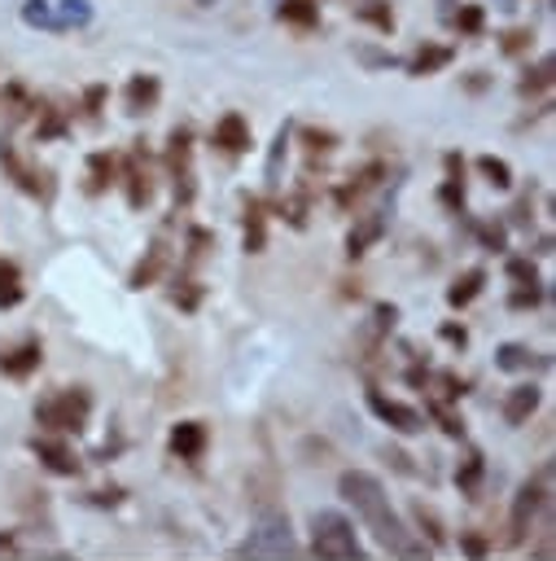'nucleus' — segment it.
I'll return each mask as SVG.
<instances>
[{
	"instance_id": "f257e3e1",
	"label": "nucleus",
	"mask_w": 556,
	"mask_h": 561,
	"mask_svg": "<svg viewBox=\"0 0 556 561\" xmlns=\"http://www.w3.org/2000/svg\"><path fill=\"white\" fill-rule=\"evenodd\" d=\"M337 495H341L346 504H355L359 522L372 530V539H377L385 552H394V557H429V548H425V543L403 526V517L394 513V504H390V495H385V486H381L377 473H368V469H346V473L337 478Z\"/></svg>"
},
{
	"instance_id": "f03ea898",
	"label": "nucleus",
	"mask_w": 556,
	"mask_h": 561,
	"mask_svg": "<svg viewBox=\"0 0 556 561\" xmlns=\"http://www.w3.org/2000/svg\"><path fill=\"white\" fill-rule=\"evenodd\" d=\"M311 552L320 561H359L363 557V543H359V530L350 517L333 513V508H320L311 517Z\"/></svg>"
},
{
	"instance_id": "7ed1b4c3",
	"label": "nucleus",
	"mask_w": 556,
	"mask_h": 561,
	"mask_svg": "<svg viewBox=\"0 0 556 561\" xmlns=\"http://www.w3.org/2000/svg\"><path fill=\"white\" fill-rule=\"evenodd\" d=\"M22 22L31 31H48V35H70L92 26V0H22Z\"/></svg>"
},
{
	"instance_id": "20e7f679",
	"label": "nucleus",
	"mask_w": 556,
	"mask_h": 561,
	"mask_svg": "<svg viewBox=\"0 0 556 561\" xmlns=\"http://www.w3.org/2000/svg\"><path fill=\"white\" fill-rule=\"evenodd\" d=\"M88 412H92V394H88V386H70V390H57L53 399H39L35 403V421H39V430H48V434H83V425H88Z\"/></svg>"
},
{
	"instance_id": "39448f33",
	"label": "nucleus",
	"mask_w": 556,
	"mask_h": 561,
	"mask_svg": "<svg viewBox=\"0 0 556 561\" xmlns=\"http://www.w3.org/2000/svg\"><path fill=\"white\" fill-rule=\"evenodd\" d=\"M0 167H4V180H13V188L18 193H26V197H35V202H53V193H57V180H53V171L48 167H35V162H26L22 153H18V145H9L4 136H0Z\"/></svg>"
},
{
	"instance_id": "423d86ee",
	"label": "nucleus",
	"mask_w": 556,
	"mask_h": 561,
	"mask_svg": "<svg viewBox=\"0 0 556 561\" xmlns=\"http://www.w3.org/2000/svg\"><path fill=\"white\" fill-rule=\"evenodd\" d=\"M543 500H547V469H538L534 478L521 482V491H517V500H512V513H508V535H503L508 548H517V543L525 539V530H530L534 513L543 508Z\"/></svg>"
},
{
	"instance_id": "0eeeda50",
	"label": "nucleus",
	"mask_w": 556,
	"mask_h": 561,
	"mask_svg": "<svg viewBox=\"0 0 556 561\" xmlns=\"http://www.w3.org/2000/svg\"><path fill=\"white\" fill-rule=\"evenodd\" d=\"M385 175H390V162H385V158H368L359 171H350L346 180H337L328 197H333V206H337V210H346V215H350V210H355V206H359V202H363V197H368Z\"/></svg>"
},
{
	"instance_id": "6e6552de",
	"label": "nucleus",
	"mask_w": 556,
	"mask_h": 561,
	"mask_svg": "<svg viewBox=\"0 0 556 561\" xmlns=\"http://www.w3.org/2000/svg\"><path fill=\"white\" fill-rule=\"evenodd\" d=\"M118 188H123V197H127L131 210H149V202H153V193H158V184H153V175H149V158H140V153H118Z\"/></svg>"
},
{
	"instance_id": "1a4fd4ad",
	"label": "nucleus",
	"mask_w": 556,
	"mask_h": 561,
	"mask_svg": "<svg viewBox=\"0 0 556 561\" xmlns=\"http://www.w3.org/2000/svg\"><path fill=\"white\" fill-rule=\"evenodd\" d=\"M368 408H372V416L377 421H385L394 434H420L425 430V412L420 408H412V403H403V399H390L385 390H368Z\"/></svg>"
},
{
	"instance_id": "9d476101",
	"label": "nucleus",
	"mask_w": 556,
	"mask_h": 561,
	"mask_svg": "<svg viewBox=\"0 0 556 561\" xmlns=\"http://www.w3.org/2000/svg\"><path fill=\"white\" fill-rule=\"evenodd\" d=\"M210 145H215L219 153H228V158L250 153V145H254V127H250V118H245L241 110H223V114L215 118V127H210Z\"/></svg>"
},
{
	"instance_id": "9b49d317",
	"label": "nucleus",
	"mask_w": 556,
	"mask_h": 561,
	"mask_svg": "<svg viewBox=\"0 0 556 561\" xmlns=\"http://www.w3.org/2000/svg\"><path fill=\"white\" fill-rule=\"evenodd\" d=\"M162 101V79L153 70H136L127 83H123V114L127 118H149Z\"/></svg>"
},
{
	"instance_id": "f8f14e48",
	"label": "nucleus",
	"mask_w": 556,
	"mask_h": 561,
	"mask_svg": "<svg viewBox=\"0 0 556 561\" xmlns=\"http://www.w3.org/2000/svg\"><path fill=\"white\" fill-rule=\"evenodd\" d=\"M451 61H455V48H451V44H442V39H420V44L403 57V70H407L412 79H429V75H442Z\"/></svg>"
},
{
	"instance_id": "ddd939ff",
	"label": "nucleus",
	"mask_w": 556,
	"mask_h": 561,
	"mask_svg": "<svg viewBox=\"0 0 556 561\" xmlns=\"http://www.w3.org/2000/svg\"><path fill=\"white\" fill-rule=\"evenodd\" d=\"M39 364H44V342H39V337H22V342H13V346H0V373L13 377V381L35 377Z\"/></svg>"
},
{
	"instance_id": "4468645a",
	"label": "nucleus",
	"mask_w": 556,
	"mask_h": 561,
	"mask_svg": "<svg viewBox=\"0 0 556 561\" xmlns=\"http://www.w3.org/2000/svg\"><path fill=\"white\" fill-rule=\"evenodd\" d=\"M193 145H197L193 123H175V127L166 131V145H162V167H166V175H171V180L193 171Z\"/></svg>"
},
{
	"instance_id": "2eb2a0df",
	"label": "nucleus",
	"mask_w": 556,
	"mask_h": 561,
	"mask_svg": "<svg viewBox=\"0 0 556 561\" xmlns=\"http://www.w3.org/2000/svg\"><path fill=\"white\" fill-rule=\"evenodd\" d=\"M166 267H171V241H166V237H153L149 250L136 259V267L127 272V285H131V289H149V285L162 280Z\"/></svg>"
},
{
	"instance_id": "dca6fc26",
	"label": "nucleus",
	"mask_w": 556,
	"mask_h": 561,
	"mask_svg": "<svg viewBox=\"0 0 556 561\" xmlns=\"http://www.w3.org/2000/svg\"><path fill=\"white\" fill-rule=\"evenodd\" d=\"M118 184V153L114 149H92L83 162V193L88 197H105Z\"/></svg>"
},
{
	"instance_id": "f3484780",
	"label": "nucleus",
	"mask_w": 556,
	"mask_h": 561,
	"mask_svg": "<svg viewBox=\"0 0 556 561\" xmlns=\"http://www.w3.org/2000/svg\"><path fill=\"white\" fill-rule=\"evenodd\" d=\"M385 228H390L385 210H368V215H359L355 228L346 232V259H363V254L385 237Z\"/></svg>"
},
{
	"instance_id": "a211bd4d",
	"label": "nucleus",
	"mask_w": 556,
	"mask_h": 561,
	"mask_svg": "<svg viewBox=\"0 0 556 561\" xmlns=\"http://www.w3.org/2000/svg\"><path fill=\"white\" fill-rule=\"evenodd\" d=\"M35 140L48 145V140H66L70 136V110H61L57 101L48 96H35Z\"/></svg>"
},
{
	"instance_id": "6ab92c4d",
	"label": "nucleus",
	"mask_w": 556,
	"mask_h": 561,
	"mask_svg": "<svg viewBox=\"0 0 556 561\" xmlns=\"http://www.w3.org/2000/svg\"><path fill=\"white\" fill-rule=\"evenodd\" d=\"M31 451L39 456V465L48 469V473H57V478H74L83 465H79V456L66 447V438H31Z\"/></svg>"
},
{
	"instance_id": "aec40b11",
	"label": "nucleus",
	"mask_w": 556,
	"mask_h": 561,
	"mask_svg": "<svg viewBox=\"0 0 556 561\" xmlns=\"http://www.w3.org/2000/svg\"><path fill=\"white\" fill-rule=\"evenodd\" d=\"M166 447H171V456H179V460H201L206 447H210V434H206L201 421H179V425H171Z\"/></svg>"
},
{
	"instance_id": "412c9836",
	"label": "nucleus",
	"mask_w": 556,
	"mask_h": 561,
	"mask_svg": "<svg viewBox=\"0 0 556 561\" xmlns=\"http://www.w3.org/2000/svg\"><path fill=\"white\" fill-rule=\"evenodd\" d=\"M552 83H556V57L543 53L534 66L521 70V79H517V96H521V101H538V96L552 92Z\"/></svg>"
},
{
	"instance_id": "4be33fe9",
	"label": "nucleus",
	"mask_w": 556,
	"mask_h": 561,
	"mask_svg": "<svg viewBox=\"0 0 556 561\" xmlns=\"http://www.w3.org/2000/svg\"><path fill=\"white\" fill-rule=\"evenodd\" d=\"M241 250L245 254L267 250V202H258V197H250L241 210Z\"/></svg>"
},
{
	"instance_id": "5701e85b",
	"label": "nucleus",
	"mask_w": 556,
	"mask_h": 561,
	"mask_svg": "<svg viewBox=\"0 0 556 561\" xmlns=\"http://www.w3.org/2000/svg\"><path fill=\"white\" fill-rule=\"evenodd\" d=\"M538 403H543V390H538L534 381H521V386H512V390L503 394L499 412H503L508 425H525V421L538 412Z\"/></svg>"
},
{
	"instance_id": "b1692460",
	"label": "nucleus",
	"mask_w": 556,
	"mask_h": 561,
	"mask_svg": "<svg viewBox=\"0 0 556 561\" xmlns=\"http://www.w3.org/2000/svg\"><path fill=\"white\" fill-rule=\"evenodd\" d=\"M447 22H451V31L460 39H482L486 35V4L482 0H455V9L447 13Z\"/></svg>"
},
{
	"instance_id": "393cba45",
	"label": "nucleus",
	"mask_w": 556,
	"mask_h": 561,
	"mask_svg": "<svg viewBox=\"0 0 556 561\" xmlns=\"http://www.w3.org/2000/svg\"><path fill=\"white\" fill-rule=\"evenodd\" d=\"M552 359L547 355H538L534 346H525V342H503L499 351H495V368H503V373H534V368H547Z\"/></svg>"
},
{
	"instance_id": "a878e982",
	"label": "nucleus",
	"mask_w": 556,
	"mask_h": 561,
	"mask_svg": "<svg viewBox=\"0 0 556 561\" xmlns=\"http://www.w3.org/2000/svg\"><path fill=\"white\" fill-rule=\"evenodd\" d=\"M486 280H490V272H486V267H464V272L447 285V307H451V311H464V307L486 289Z\"/></svg>"
},
{
	"instance_id": "bb28decb",
	"label": "nucleus",
	"mask_w": 556,
	"mask_h": 561,
	"mask_svg": "<svg viewBox=\"0 0 556 561\" xmlns=\"http://www.w3.org/2000/svg\"><path fill=\"white\" fill-rule=\"evenodd\" d=\"M350 13H355L359 26H372L377 35H394L398 31V18H394L390 0H359V4H350Z\"/></svg>"
},
{
	"instance_id": "cd10ccee",
	"label": "nucleus",
	"mask_w": 556,
	"mask_h": 561,
	"mask_svg": "<svg viewBox=\"0 0 556 561\" xmlns=\"http://www.w3.org/2000/svg\"><path fill=\"white\" fill-rule=\"evenodd\" d=\"M276 22L293 26V31H320V0H280L276 4Z\"/></svg>"
},
{
	"instance_id": "c85d7f7f",
	"label": "nucleus",
	"mask_w": 556,
	"mask_h": 561,
	"mask_svg": "<svg viewBox=\"0 0 556 561\" xmlns=\"http://www.w3.org/2000/svg\"><path fill=\"white\" fill-rule=\"evenodd\" d=\"M210 250H215V232L201 228V224H188V228H184V254H179V267H184V272L197 267Z\"/></svg>"
},
{
	"instance_id": "c756f323",
	"label": "nucleus",
	"mask_w": 556,
	"mask_h": 561,
	"mask_svg": "<svg viewBox=\"0 0 556 561\" xmlns=\"http://www.w3.org/2000/svg\"><path fill=\"white\" fill-rule=\"evenodd\" d=\"M0 105L9 110V123H22V118L35 114V96H31V88L18 83V79H9V83L0 88Z\"/></svg>"
},
{
	"instance_id": "7c9ffc66",
	"label": "nucleus",
	"mask_w": 556,
	"mask_h": 561,
	"mask_svg": "<svg viewBox=\"0 0 556 561\" xmlns=\"http://www.w3.org/2000/svg\"><path fill=\"white\" fill-rule=\"evenodd\" d=\"M298 140H302V149H306V158H333L337 153V145H341V136L333 131V127H298Z\"/></svg>"
},
{
	"instance_id": "2f4dec72",
	"label": "nucleus",
	"mask_w": 556,
	"mask_h": 561,
	"mask_svg": "<svg viewBox=\"0 0 556 561\" xmlns=\"http://www.w3.org/2000/svg\"><path fill=\"white\" fill-rule=\"evenodd\" d=\"M534 44H538L534 26H508V31L499 35V57L521 61V57H530V53H534Z\"/></svg>"
},
{
	"instance_id": "473e14b6",
	"label": "nucleus",
	"mask_w": 556,
	"mask_h": 561,
	"mask_svg": "<svg viewBox=\"0 0 556 561\" xmlns=\"http://www.w3.org/2000/svg\"><path fill=\"white\" fill-rule=\"evenodd\" d=\"M22 298H26V289H22V267H18L13 259H0V307L13 311V307H22Z\"/></svg>"
},
{
	"instance_id": "72a5a7b5",
	"label": "nucleus",
	"mask_w": 556,
	"mask_h": 561,
	"mask_svg": "<svg viewBox=\"0 0 556 561\" xmlns=\"http://www.w3.org/2000/svg\"><path fill=\"white\" fill-rule=\"evenodd\" d=\"M477 175L490 184V188H499V193H508L512 188V167H508V158H495V153H477Z\"/></svg>"
},
{
	"instance_id": "f704fd0d",
	"label": "nucleus",
	"mask_w": 556,
	"mask_h": 561,
	"mask_svg": "<svg viewBox=\"0 0 556 561\" xmlns=\"http://www.w3.org/2000/svg\"><path fill=\"white\" fill-rule=\"evenodd\" d=\"M105 105H109V83H88L79 92V114L83 123H101L105 118Z\"/></svg>"
},
{
	"instance_id": "c9c22d12",
	"label": "nucleus",
	"mask_w": 556,
	"mask_h": 561,
	"mask_svg": "<svg viewBox=\"0 0 556 561\" xmlns=\"http://www.w3.org/2000/svg\"><path fill=\"white\" fill-rule=\"evenodd\" d=\"M412 522L420 526V535H429V548H442L447 543V526H442V517L429 508V504H412Z\"/></svg>"
},
{
	"instance_id": "e433bc0d",
	"label": "nucleus",
	"mask_w": 556,
	"mask_h": 561,
	"mask_svg": "<svg viewBox=\"0 0 556 561\" xmlns=\"http://www.w3.org/2000/svg\"><path fill=\"white\" fill-rule=\"evenodd\" d=\"M473 237H477L482 250H490V254H503V250H508V224H503V219H482V224H473Z\"/></svg>"
},
{
	"instance_id": "4c0bfd02",
	"label": "nucleus",
	"mask_w": 556,
	"mask_h": 561,
	"mask_svg": "<svg viewBox=\"0 0 556 561\" xmlns=\"http://www.w3.org/2000/svg\"><path fill=\"white\" fill-rule=\"evenodd\" d=\"M503 276L512 280V285H538L543 276H538V263L530 259V254H508L503 259Z\"/></svg>"
},
{
	"instance_id": "58836bf2",
	"label": "nucleus",
	"mask_w": 556,
	"mask_h": 561,
	"mask_svg": "<svg viewBox=\"0 0 556 561\" xmlns=\"http://www.w3.org/2000/svg\"><path fill=\"white\" fill-rule=\"evenodd\" d=\"M201 298H206V285H201L197 276H179V280H175V289H171V302H175L179 311H197V307H201Z\"/></svg>"
},
{
	"instance_id": "ea45409f",
	"label": "nucleus",
	"mask_w": 556,
	"mask_h": 561,
	"mask_svg": "<svg viewBox=\"0 0 556 561\" xmlns=\"http://www.w3.org/2000/svg\"><path fill=\"white\" fill-rule=\"evenodd\" d=\"M482 473H486V456H482V451H468V456L460 460V469H455V486H460L464 495H473L477 482H482Z\"/></svg>"
},
{
	"instance_id": "a19ab883",
	"label": "nucleus",
	"mask_w": 556,
	"mask_h": 561,
	"mask_svg": "<svg viewBox=\"0 0 556 561\" xmlns=\"http://www.w3.org/2000/svg\"><path fill=\"white\" fill-rule=\"evenodd\" d=\"M289 140H293V123H285V127L276 131V140H271V153H267V184H280V162H285V153H289Z\"/></svg>"
},
{
	"instance_id": "79ce46f5",
	"label": "nucleus",
	"mask_w": 556,
	"mask_h": 561,
	"mask_svg": "<svg viewBox=\"0 0 556 561\" xmlns=\"http://www.w3.org/2000/svg\"><path fill=\"white\" fill-rule=\"evenodd\" d=\"M503 224H508V228H530V224H534V184L512 202V210H508Z\"/></svg>"
},
{
	"instance_id": "37998d69",
	"label": "nucleus",
	"mask_w": 556,
	"mask_h": 561,
	"mask_svg": "<svg viewBox=\"0 0 556 561\" xmlns=\"http://www.w3.org/2000/svg\"><path fill=\"white\" fill-rule=\"evenodd\" d=\"M429 416L442 425V434H451V438H464V421L451 412V403H442V399H429Z\"/></svg>"
},
{
	"instance_id": "c03bdc74",
	"label": "nucleus",
	"mask_w": 556,
	"mask_h": 561,
	"mask_svg": "<svg viewBox=\"0 0 556 561\" xmlns=\"http://www.w3.org/2000/svg\"><path fill=\"white\" fill-rule=\"evenodd\" d=\"M464 188H468V184H451V180H442V184H438V202H442L451 215H468V197H464Z\"/></svg>"
},
{
	"instance_id": "a18cd8bd",
	"label": "nucleus",
	"mask_w": 556,
	"mask_h": 561,
	"mask_svg": "<svg viewBox=\"0 0 556 561\" xmlns=\"http://www.w3.org/2000/svg\"><path fill=\"white\" fill-rule=\"evenodd\" d=\"M543 294H547V289H543V280H538V285H512L508 307H512V311H530V307H538V302H543Z\"/></svg>"
},
{
	"instance_id": "49530a36",
	"label": "nucleus",
	"mask_w": 556,
	"mask_h": 561,
	"mask_svg": "<svg viewBox=\"0 0 556 561\" xmlns=\"http://www.w3.org/2000/svg\"><path fill=\"white\" fill-rule=\"evenodd\" d=\"M429 381L438 386V399H442V403H455V399L468 390V381H464L460 373H438V377H429Z\"/></svg>"
},
{
	"instance_id": "de8ad7c7",
	"label": "nucleus",
	"mask_w": 556,
	"mask_h": 561,
	"mask_svg": "<svg viewBox=\"0 0 556 561\" xmlns=\"http://www.w3.org/2000/svg\"><path fill=\"white\" fill-rule=\"evenodd\" d=\"M460 552H464V557H473V561H482V557H490V552H495V543H490L486 535H477V530H460Z\"/></svg>"
},
{
	"instance_id": "09e8293b",
	"label": "nucleus",
	"mask_w": 556,
	"mask_h": 561,
	"mask_svg": "<svg viewBox=\"0 0 556 561\" xmlns=\"http://www.w3.org/2000/svg\"><path fill=\"white\" fill-rule=\"evenodd\" d=\"M495 88V75H486V70H464L460 75V92H468V96H486Z\"/></svg>"
},
{
	"instance_id": "8fccbe9b",
	"label": "nucleus",
	"mask_w": 556,
	"mask_h": 561,
	"mask_svg": "<svg viewBox=\"0 0 556 561\" xmlns=\"http://www.w3.org/2000/svg\"><path fill=\"white\" fill-rule=\"evenodd\" d=\"M442 180H451V184H468V162H464V153H442Z\"/></svg>"
},
{
	"instance_id": "3c124183",
	"label": "nucleus",
	"mask_w": 556,
	"mask_h": 561,
	"mask_svg": "<svg viewBox=\"0 0 556 561\" xmlns=\"http://www.w3.org/2000/svg\"><path fill=\"white\" fill-rule=\"evenodd\" d=\"M394 320H398V307H394V302H377V307H372V324H377V337H385V333L394 329Z\"/></svg>"
},
{
	"instance_id": "603ef678",
	"label": "nucleus",
	"mask_w": 556,
	"mask_h": 561,
	"mask_svg": "<svg viewBox=\"0 0 556 561\" xmlns=\"http://www.w3.org/2000/svg\"><path fill=\"white\" fill-rule=\"evenodd\" d=\"M438 337H442L447 346H455V351H464V346H468V329H464V324H455V320H442V324H438Z\"/></svg>"
},
{
	"instance_id": "864d4df0",
	"label": "nucleus",
	"mask_w": 556,
	"mask_h": 561,
	"mask_svg": "<svg viewBox=\"0 0 556 561\" xmlns=\"http://www.w3.org/2000/svg\"><path fill=\"white\" fill-rule=\"evenodd\" d=\"M355 57H359L368 70H385V66H394V53H381V48H355Z\"/></svg>"
},
{
	"instance_id": "5fc2aeb1",
	"label": "nucleus",
	"mask_w": 556,
	"mask_h": 561,
	"mask_svg": "<svg viewBox=\"0 0 556 561\" xmlns=\"http://www.w3.org/2000/svg\"><path fill=\"white\" fill-rule=\"evenodd\" d=\"M385 460H390V465H394L403 478H416V465H412V456H407V451H398V447H385Z\"/></svg>"
},
{
	"instance_id": "6e6d98bb",
	"label": "nucleus",
	"mask_w": 556,
	"mask_h": 561,
	"mask_svg": "<svg viewBox=\"0 0 556 561\" xmlns=\"http://www.w3.org/2000/svg\"><path fill=\"white\" fill-rule=\"evenodd\" d=\"M552 254V232H543L538 241H534V250H530V259H547Z\"/></svg>"
},
{
	"instance_id": "4d7b16f0",
	"label": "nucleus",
	"mask_w": 556,
	"mask_h": 561,
	"mask_svg": "<svg viewBox=\"0 0 556 561\" xmlns=\"http://www.w3.org/2000/svg\"><path fill=\"white\" fill-rule=\"evenodd\" d=\"M407 386H429V368L412 364V368H407Z\"/></svg>"
},
{
	"instance_id": "13d9d810",
	"label": "nucleus",
	"mask_w": 556,
	"mask_h": 561,
	"mask_svg": "<svg viewBox=\"0 0 556 561\" xmlns=\"http://www.w3.org/2000/svg\"><path fill=\"white\" fill-rule=\"evenodd\" d=\"M0 552H13V535H0Z\"/></svg>"
},
{
	"instance_id": "bf43d9fd",
	"label": "nucleus",
	"mask_w": 556,
	"mask_h": 561,
	"mask_svg": "<svg viewBox=\"0 0 556 561\" xmlns=\"http://www.w3.org/2000/svg\"><path fill=\"white\" fill-rule=\"evenodd\" d=\"M197 4H215V0H197Z\"/></svg>"
}]
</instances>
